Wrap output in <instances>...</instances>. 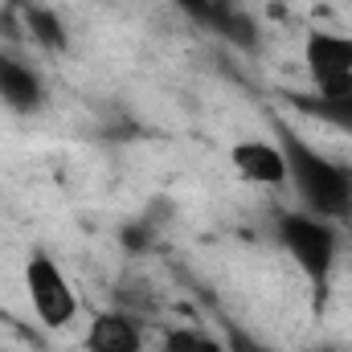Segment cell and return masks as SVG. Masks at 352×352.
Instances as JSON below:
<instances>
[{
  "label": "cell",
  "instance_id": "6da1fadb",
  "mask_svg": "<svg viewBox=\"0 0 352 352\" xmlns=\"http://www.w3.org/2000/svg\"><path fill=\"white\" fill-rule=\"evenodd\" d=\"M274 140L287 156V180L295 184L303 209L328 221H352V164L316 152L278 119H274Z\"/></svg>",
  "mask_w": 352,
  "mask_h": 352
},
{
  "label": "cell",
  "instance_id": "7a4b0ae2",
  "mask_svg": "<svg viewBox=\"0 0 352 352\" xmlns=\"http://www.w3.org/2000/svg\"><path fill=\"white\" fill-rule=\"evenodd\" d=\"M274 238L287 250V258L307 274V283L316 287V295H324L328 278H332V266H336V254H340L336 221L316 217L307 209H287V213L274 217Z\"/></svg>",
  "mask_w": 352,
  "mask_h": 352
},
{
  "label": "cell",
  "instance_id": "3957f363",
  "mask_svg": "<svg viewBox=\"0 0 352 352\" xmlns=\"http://www.w3.org/2000/svg\"><path fill=\"white\" fill-rule=\"evenodd\" d=\"M25 295H29L33 316H37L41 328H50V332L70 328V320L78 316V295H74L66 270L54 263L45 250L29 254V263H25Z\"/></svg>",
  "mask_w": 352,
  "mask_h": 352
},
{
  "label": "cell",
  "instance_id": "277c9868",
  "mask_svg": "<svg viewBox=\"0 0 352 352\" xmlns=\"http://www.w3.org/2000/svg\"><path fill=\"white\" fill-rule=\"evenodd\" d=\"M303 62L316 94H344L352 90V37L332 29H311L303 37Z\"/></svg>",
  "mask_w": 352,
  "mask_h": 352
},
{
  "label": "cell",
  "instance_id": "5b68a950",
  "mask_svg": "<svg viewBox=\"0 0 352 352\" xmlns=\"http://www.w3.org/2000/svg\"><path fill=\"white\" fill-rule=\"evenodd\" d=\"M176 12L184 21H192L197 29H205L209 37H217L226 45H238L246 54H254L258 41H263L258 37V21L250 12H242L238 4L226 8V4H213V0H176Z\"/></svg>",
  "mask_w": 352,
  "mask_h": 352
},
{
  "label": "cell",
  "instance_id": "8992f818",
  "mask_svg": "<svg viewBox=\"0 0 352 352\" xmlns=\"http://www.w3.org/2000/svg\"><path fill=\"white\" fill-rule=\"evenodd\" d=\"M230 164L246 184H258V188L287 184V156L274 140H238L230 148Z\"/></svg>",
  "mask_w": 352,
  "mask_h": 352
},
{
  "label": "cell",
  "instance_id": "52a82bcc",
  "mask_svg": "<svg viewBox=\"0 0 352 352\" xmlns=\"http://www.w3.org/2000/svg\"><path fill=\"white\" fill-rule=\"evenodd\" d=\"M82 352H144V332L119 307L94 311L87 324V336H82Z\"/></svg>",
  "mask_w": 352,
  "mask_h": 352
},
{
  "label": "cell",
  "instance_id": "ba28073f",
  "mask_svg": "<svg viewBox=\"0 0 352 352\" xmlns=\"http://www.w3.org/2000/svg\"><path fill=\"white\" fill-rule=\"evenodd\" d=\"M0 102L21 111V115L37 111L45 102V82L37 78V70L12 54H4V50H0Z\"/></svg>",
  "mask_w": 352,
  "mask_h": 352
},
{
  "label": "cell",
  "instance_id": "9c48e42d",
  "mask_svg": "<svg viewBox=\"0 0 352 352\" xmlns=\"http://www.w3.org/2000/svg\"><path fill=\"white\" fill-rule=\"evenodd\" d=\"M287 102L295 111H303L307 119H320V123L352 135V90H344V94H316V90L311 94H287Z\"/></svg>",
  "mask_w": 352,
  "mask_h": 352
},
{
  "label": "cell",
  "instance_id": "30bf717a",
  "mask_svg": "<svg viewBox=\"0 0 352 352\" xmlns=\"http://www.w3.org/2000/svg\"><path fill=\"white\" fill-rule=\"evenodd\" d=\"M25 16V33H29V41L33 45H41V50H50V54H62L66 50V25H62V16L50 8V4H33V8H25L21 12Z\"/></svg>",
  "mask_w": 352,
  "mask_h": 352
},
{
  "label": "cell",
  "instance_id": "8fae6325",
  "mask_svg": "<svg viewBox=\"0 0 352 352\" xmlns=\"http://www.w3.org/2000/svg\"><path fill=\"white\" fill-rule=\"evenodd\" d=\"M164 352H230L226 340H217L205 328H168L164 332Z\"/></svg>",
  "mask_w": 352,
  "mask_h": 352
},
{
  "label": "cell",
  "instance_id": "7c38bea8",
  "mask_svg": "<svg viewBox=\"0 0 352 352\" xmlns=\"http://www.w3.org/2000/svg\"><path fill=\"white\" fill-rule=\"evenodd\" d=\"M156 221H148L144 213L135 217V221H127L123 230H119V246L127 250V254H148L152 250V242H156Z\"/></svg>",
  "mask_w": 352,
  "mask_h": 352
},
{
  "label": "cell",
  "instance_id": "4fadbf2b",
  "mask_svg": "<svg viewBox=\"0 0 352 352\" xmlns=\"http://www.w3.org/2000/svg\"><path fill=\"white\" fill-rule=\"evenodd\" d=\"M0 41H4V45H21V41H29V33H25V16H21L16 8H8V4H0Z\"/></svg>",
  "mask_w": 352,
  "mask_h": 352
},
{
  "label": "cell",
  "instance_id": "5bb4252c",
  "mask_svg": "<svg viewBox=\"0 0 352 352\" xmlns=\"http://www.w3.org/2000/svg\"><path fill=\"white\" fill-rule=\"evenodd\" d=\"M226 349H230V352H274L270 344H263L258 336L242 332L238 324H226Z\"/></svg>",
  "mask_w": 352,
  "mask_h": 352
},
{
  "label": "cell",
  "instance_id": "9a60e30c",
  "mask_svg": "<svg viewBox=\"0 0 352 352\" xmlns=\"http://www.w3.org/2000/svg\"><path fill=\"white\" fill-rule=\"evenodd\" d=\"M0 4H8V8H16V12H25V8H33V4H41V0H0Z\"/></svg>",
  "mask_w": 352,
  "mask_h": 352
},
{
  "label": "cell",
  "instance_id": "2e32d148",
  "mask_svg": "<svg viewBox=\"0 0 352 352\" xmlns=\"http://www.w3.org/2000/svg\"><path fill=\"white\" fill-rule=\"evenodd\" d=\"M320 352H344V349H336V344H324V349H320Z\"/></svg>",
  "mask_w": 352,
  "mask_h": 352
},
{
  "label": "cell",
  "instance_id": "e0dca14e",
  "mask_svg": "<svg viewBox=\"0 0 352 352\" xmlns=\"http://www.w3.org/2000/svg\"><path fill=\"white\" fill-rule=\"evenodd\" d=\"M213 4H226V8H234V4H238V0H213Z\"/></svg>",
  "mask_w": 352,
  "mask_h": 352
}]
</instances>
